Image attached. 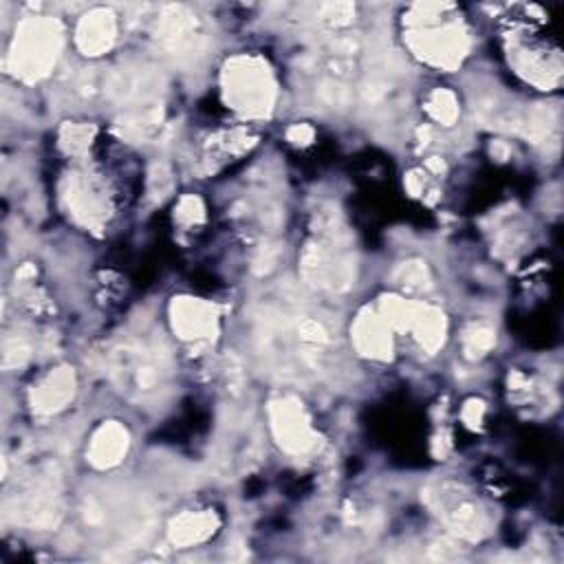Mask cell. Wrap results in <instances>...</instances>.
Returning a JSON list of instances; mask_svg holds the SVG:
<instances>
[{"label":"cell","instance_id":"obj_1","mask_svg":"<svg viewBox=\"0 0 564 564\" xmlns=\"http://www.w3.org/2000/svg\"><path fill=\"white\" fill-rule=\"evenodd\" d=\"M403 24V37L421 62L452 68L467 55V29L449 4H416L408 11Z\"/></svg>","mask_w":564,"mask_h":564},{"label":"cell","instance_id":"obj_5","mask_svg":"<svg viewBox=\"0 0 564 564\" xmlns=\"http://www.w3.org/2000/svg\"><path fill=\"white\" fill-rule=\"evenodd\" d=\"M112 40H115L112 15H108L104 11L84 15V20L79 22V29H77V42L86 53L90 51V55H95L99 51H106L112 44Z\"/></svg>","mask_w":564,"mask_h":564},{"label":"cell","instance_id":"obj_4","mask_svg":"<svg viewBox=\"0 0 564 564\" xmlns=\"http://www.w3.org/2000/svg\"><path fill=\"white\" fill-rule=\"evenodd\" d=\"M57 33L48 22H31L18 37V59L26 73H40L55 59Z\"/></svg>","mask_w":564,"mask_h":564},{"label":"cell","instance_id":"obj_2","mask_svg":"<svg viewBox=\"0 0 564 564\" xmlns=\"http://www.w3.org/2000/svg\"><path fill=\"white\" fill-rule=\"evenodd\" d=\"M507 55L516 73L527 82L540 88L560 84L562 64L557 46L540 33V24L533 20H522L511 26L507 33Z\"/></svg>","mask_w":564,"mask_h":564},{"label":"cell","instance_id":"obj_3","mask_svg":"<svg viewBox=\"0 0 564 564\" xmlns=\"http://www.w3.org/2000/svg\"><path fill=\"white\" fill-rule=\"evenodd\" d=\"M227 104L242 115H267L273 104V82L269 70L253 57L234 59L223 79Z\"/></svg>","mask_w":564,"mask_h":564}]
</instances>
